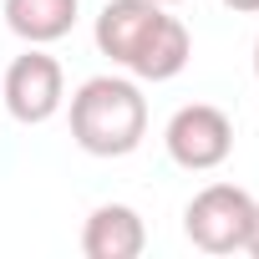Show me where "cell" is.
Instances as JSON below:
<instances>
[{
  "label": "cell",
  "instance_id": "1",
  "mask_svg": "<svg viewBox=\"0 0 259 259\" xmlns=\"http://www.w3.org/2000/svg\"><path fill=\"white\" fill-rule=\"evenodd\" d=\"M92 41L112 66L138 81H173L193 56L188 26L168 16L163 0H107L92 26Z\"/></svg>",
  "mask_w": 259,
  "mask_h": 259
},
{
  "label": "cell",
  "instance_id": "2",
  "mask_svg": "<svg viewBox=\"0 0 259 259\" xmlns=\"http://www.w3.org/2000/svg\"><path fill=\"white\" fill-rule=\"evenodd\" d=\"M148 138V97L138 76H87L71 92V143L92 158H127Z\"/></svg>",
  "mask_w": 259,
  "mask_h": 259
},
{
  "label": "cell",
  "instance_id": "3",
  "mask_svg": "<svg viewBox=\"0 0 259 259\" xmlns=\"http://www.w3.org/2000/svg\"><path fill=\"white\" fill-rule=\"evenodd\" d=\"M249 219H254V198L239 183H208L188 198L183 234L203 254H239L249 239Z\"/></svg>",
  "mask_w": 259,
  "mask_h": 259
},
{
  "label": "cell",
  "instance_id": "4",
  "mask_svg": "<svg viewBox=\"0 0 259 259\" xmlns=\"http://www.w3.org/2000/svg\"><path fill=\"white\" fill-rule=\"evenodd\" d=\"M66 102V76H61V61L46 56L41 46H26L11 66H6V81H0V107H6L21 127H41L61 112Z\"/></svg>",
  "mask_w": 259,
  "mask_h": 259
},
{
  "label": "cell",
  "instance_id": "5",
  "mask_svg": "<svg viewBox=\"0 0 259 259\" xmlns=\"http://www.w3.org/2000/svg\"><path fill=\"white\" fill-rule=\"evenodd\" d=\"M163 148L178 168L188 173H213L219 163H229L234 153V122L213 107V102H188L168 117L163 127Z\"/></svg>",
  "mask_w": 259,
  "mask_h": 259
},
{
  "label": "cell",
  "instance_id": "6",
  "mask_svg": "<svg viewBox=\"0 0 259 259\" xmlns=\"http://www.w3.org/2000/svg\"><path fill=\"white\" fill-rule=\"evenodd\" d=\"M148 249V224L133 203H97L81 224L87 259H138Z\"/></svg>",
  "mask_w": 259,
  "mask_h": 259
},
{
  "label": "cell",
  "instance_id": "7",
  "mask_svg": "<svg viewBox=\"0 0 259 259\" xmlns=\"http://www.w3.org/2000/svg\"><path fill=\"white\" fill-rule=\"evenodd\" d=\"M76 16H81L76 0H6V26L26 46H51V41L71 36Z\"/></svg>",
  "mask_w": 259,
  "mask_h": 259
},
{
  "label": "cell",
  "instance_id": "8",
  "mask_svg": "<svg viewBox=\"0 0 259 259\" xmlns=\"http://www.w3.org/2000/svg\"><path fill=\"white\" fill-rule=\"evenodd\" d=\"M244 254L259 259V198H254V219H249V239H244Z\"/></svg>",
  "mask_w": 259,
  "mask_h": 259
},
{
  "label": "cell",
  "instance_id": "9",
  "mask_svg": "<svg viewBox=\"0 0 259 259\" xmlns=\"http://www.w3.org/2000/svg\"><path fill=\"white\" fill-rule=\"evenodd\" d=\"M229 11H239V16H259V0H224Z\"/></svg>",
  "mask_w": 259,
  "mask_h": 259
},
{
  "label": "cell",
  "instance_id": "10",
  "mask_svg": "<svg viewBox=\"0 0 259 259\" xmlns=\"http://www.w3.org/2000/svg\"><path fill=\"white\" fill-rule=\"evenodd\" d=\"M254 76H259V41H254Z\"/></svg>",
  "mask_w": 259,
  "mask_h": 259
},
{
  "label": "cell",
  "instance_id": "11",
  "mask_svg": "<svg viewBox=\"0 0 259 259\" xmlns=\"http://www.w3.org/2000/svg\"><path fill=\"white\" fill-rule=\"evenodd\" d=\"M163 6H178V0H163Z\"/></svg>",
  "mask_w": 259,
  "mask_h": 259
}]
</instances>
